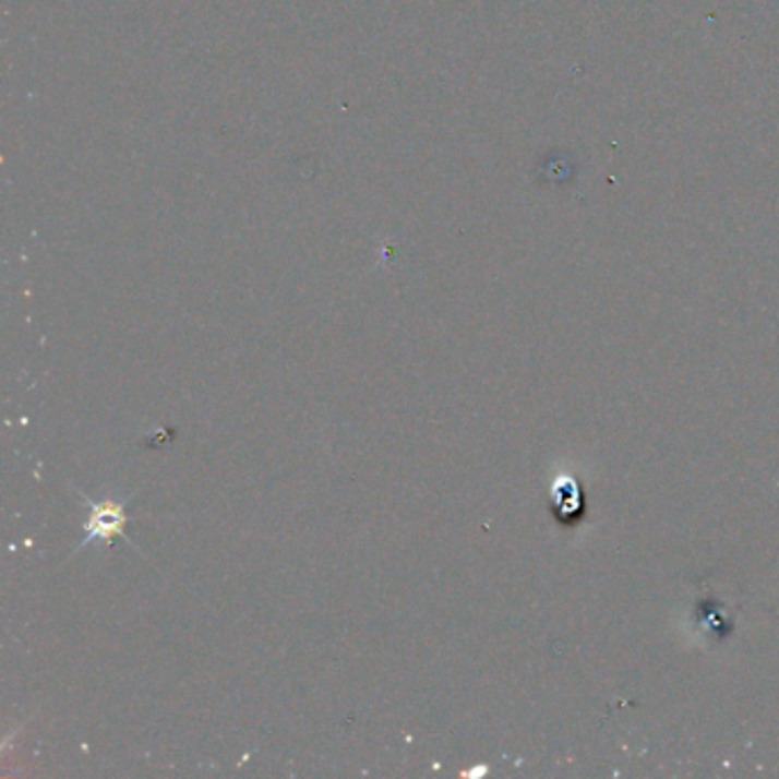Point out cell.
Masks as SVG:
<instances>
[{
	"label": "cell",
	"instance_id": "1",
	"mask_svg": "<svg viewBox=\"0 0 779 779\" xmlns=\"http://www.w3.org/2000/svg\"><path fill=\"white\" fill-rule=\"evenodd\" d=\"M83 499L89 507V517L85 519V538L76 547V553L89 544H110L115 538L131 542L127 535L129 499H104V501H89L87 496Z\"/></svg>",
	"mask_w": 779,
	"mask_h": 779
}]
</instances>
